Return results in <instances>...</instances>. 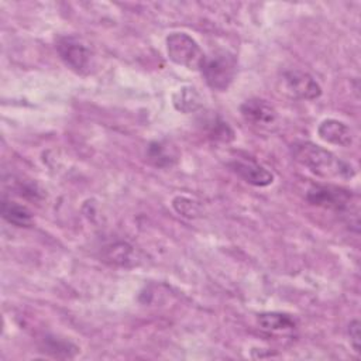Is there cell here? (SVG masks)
<instances>
[{
    "mask_svg": "<svg viewBox=\"0 0 361 361\" xmlns=\"http://www.w3.org/2000/svg\"><path fill=\"white\" fill-rule=\"evenodd\" d=\"M292 155L299 164L322 178L348 179L355 173L351 164L340 159L326 148L309 141L295 142L292 145Z\"/></svg>",
    "mask_w": 361,
    "mask_h": 361,
    "instance_id": "6da1fadb",
    "label": "cell"
},
{
    "mask_svg": "<svg viewBox=\"0 0 361 361\" xmlns=\"http://www.w3.org/2000/svg\"><path fill=\"white\" fill-rule=\"evenodd\" d=\"M199 69L212 89L224 92L235 78L237 59L228 51H214L204 55Z\"/></svg>",
    "mask_w": 361,
    "mask_h": 361,
    "instance_id": "7a4b0ae2",
    "label": "cell"
},
{
    "mask_svg": "<svg viewBox=\"0 0 361 361\" xmlns=\"http://www.w3.org/2000/svg\"><path fill=\"white\" fill-rule=\"evenodd\" d=\"M166 54L172 62L188 69H199L204 58L199 44L186 32H172L166 37Z\"/></svg>",
    "mask_w": 361,
    "mask_h": 361,
    "instance_id": "3957f363",
    "label": "cell"
},
{
    "mask_svg": "<svg viewBox=\"0 0 361 361\" xmlns=\"http://www.w3.org/2000/svg\"><path fill=\"white\" fill-rule=\"evenodd\" d=\"M279 89L288 97L298 100H313L322 94V87L314 78L299 69L285 71L279 79Z\"/></svg>",
    "mask_w": 361,
    "mask_h": 361,
    "instance_id": "277c9868",
    "label": "cell"
},
{
    "mask_svg": "<svg viewBox=\"0 0 361 361\" xmlns=\"http://www.w3.org/2000/svg\"><path fill=\"white\" fill-rule=\"evenodd\" d=\"M56 51L63 63L76 73H85L90 65V51L75 35H62L56 39Z\"/></svg>",
    "mask_w": 361,
    "mask_h": 361,
    "instance_id": "5b68a950",
    "label": "cell"
},
{
    "mask_svg": "<svg viewBox=\"0 0 361 361\" xmlns=\"http://www.w3.org/2000/svg\"><path fill=\"white\" fill-rule=\"evenodd\" d=\"M306 199L309 203L324 207V209H331V210H344L350 207V200L351 195L348 190L331 186V185H313L307 193Z\"/></svg>",
    "mask_w": 361,
    "mask_h": 361,
    "instance_id": "8992f818",
    "label": "cell"
},
{
    "mask_svg": "<svg viewBox=\"0 0 361 361\" xmlns=\"http://www.w3.org/2000/svg\"><path fill=\"white\" fill-rule=\"evenodd\" d=\"M243 118L258 128H271L278 120L275 107L264 99L252 97L245 100L240 107Z\"/></svg>",
    "mask_w": 361,
    "mask_h": 361,
    "instance_id": "52a82bcc",
    "label": "cell"
},
{
    "mask_svg": "<svg viewBox=\"0 0 361 361\" xmlns=\"http://www.w3.org/2000/svg\"><path fill=\"white\" fill-rule=\"evenodd\" d=\"M230 168L241 179L254 186H268L274 182V173L251 159H235L230 162Z\"/></svg>",
    "mask_w": 361,
    "mask_h": 361,
    "instance_id": "ba28073f",
    "label": "cell"
},
{
    "mask_svg": "<svg viewBox=\"0 0 361 361\" xmlns=\"http://www.w3.org/2000/svg\"><path fill=\"white\" fill-rule=\"evenodd\" d=\"M317 134L323 141L340 147H350L354 141L351 128L336 118L323 120L317 127Z\"/></svg>",
    "mask_w": 361,
    "mask_h": 361,
    "instance_id": "9c48e42d",
    "label": "cell"
},
{
    "mask_svg": "<svg viewBox=\"0 0 361 361\" xmlns=\"http://www.w3.org/2000/svg\"><path fill=\"white\" fill-rule=\"evenodd\" d=\"M1 216L16 227H31L34 223L32 213L25 206L8 199L1 200Z\"/></svg>",
    "mask_w": 361,
    "mask_h": 361,
    "instance_id": "30bf717a",
    "label": "cell"
},
{
    "mask_svg": "<svg viewBox=\"0 0 361 361\" xmlns=\"http://www.w3.org/2000/svg\"><path fill=\"white\" fill-rule=\"evenodd\" d=\"M258 326L265 330V331H272V333H283V331H290L296 327L295 320L281 312H265L258 314L257 317Z\"/></svg>",
    "mask_w": 361,
    "mask_h": 361,
    "instance_id": "8fae6325",
    "label": "cell"
},
{
    "mask_svg": "<svg viewBox=\"0 0 361 361\" xmlns=\"http://www.w3.org/2000/svg\"><path fill=\"white\" fill-rule=\"evenodd\" d=\"M173 106L178 111L192 113L202 107V96L193 86H182L172 96Z\"/></svg>",
    "mask_w": 361,
    "mask_h": 361,
    "instance_id": "7c38bea8",
    "label": "cell"
},
{
    "mask_svg": "<svg viewBox=\"0 0 361 361\" xmlns=\"http://www.w3.org/2000/svg\"><path fill=\"white\" fill-rule=\"evenodd\" d=\"M145 155H147V159L154 166H158V168H168L173 165V162L176 161V155L173 149L169 148L166 144L158 142V141H154L148 145Z\"/></svg>",
    "mask_w": 361,
    "mask_h": 361,
    "instance_id": "4fadbf2b",
    "label": "cell"
},
{
    "mask_svg": "<svg viewBox=\"0 0 361 361\" xmlns=\"http://www.w3.org/2000/svg\"><path fill=\"white\" fill-rule=\"evenodd\" d=\"M133 259V248L126 243H117L106 248V261L114 265L127 267Z\"/></svg>",
    "mask_w": 361,
    "mask_h": 361,
    "instance_id": "5bb4252c",
    "label": "cell"
},
{
    "mask_svg": "<svg viewBox=\"0 0 361 361\" xmlns=\"http://www.w3.org/2000/svg\"><path fill=\"white\" fill-rule=\"evenodd\" d=\"M207 133L213 140L217 141L228 142L234 140V131L231 130V127L219 117H214L207 121Z\"/></svg>",
    "mask_w": 361,
    "mask_h": 361,
    "instance_id": "9a60e30c",
    "label": "cell"
},
{
    "mask_svg": "<svg viewBox=\"0 0 361 361\" xmlns=\"http://www.w3.org/2000/svg\"><path fill=\"white\" fill-rule=\"evenodd\" d=\"M69 350H78L73 344L69 341H63L55 337H47L44 340V351L51 353L54 357H61V351L65 354V357H73V354H69Z\"/></svg>",
    "mask_w": 361,
    "mask_h": 361,
    "instance_id": "2e32d148",
    "label": "cell"
},
{
    "mask_svg": "<svg viewBox=\"0 0 361 361\" xmlns=\"http://www.w3.org/2000/svg\"><path fill=\"white\" fill-rule=\"evenodd\" d=\"M173 207L179 214L185 217H195L197 214V204L192 199L183 196H178L173 199Z\"/></svg>",
    "mask_w": 361,
    "mask_h": 361,
    "instance_id": "e0dca14e",
    "label": "cell"
},
{
    "mask_svg": "<svg viewBox=\"0 0 361 361\" xmlns=\"http://www.w3.org/2000/svg\"><path fill=\"white\" fill-rule=\"evenodd\" d=\"M347 331H348L350 343H351L354 351L360 353V341H361V338H360V322L358 320L350 322Z\"/></svg>",
    "mask_w": 361,
    "mask_h": 361,
    "instance_id": "ac0fdd59",
    "label": "cell"
}]
</instances>
